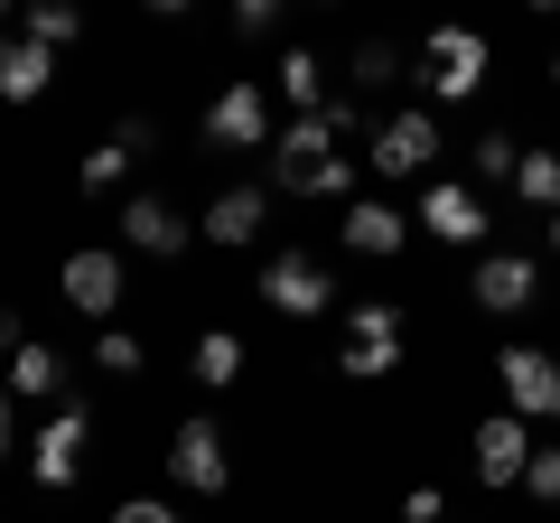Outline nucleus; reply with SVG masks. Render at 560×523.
I'll return each instance as SVG.
<instances>
[{
  "mask_svg": "<svg viewBox=\"0 0 560 523\" xmlns=\"http://www.w3.org/2000/svg\"><path fill=\"white\" fill-rule=\"evenodd\" d=\"M271 187H280V197H355V168L337 160L327 113L280 121V141H271Z\"/></svg>",
  "mask_w": 560,
  "mask_h": 523,
  "instance_id": "obj_1",
  "label": "nucleus"
},
{
  "mask_svg": "<svg viewBox=\"0 0 560 523\" xmlns=\"http://www.w3.org/2000/svg\"><path fill=\"white\" fill-rule=\"evenodd\" d=\"M486 75H495V47H486V28H458V20H440L430 38H420V84L440 103H467V94H486Z\"/></svg>",
  "mask_w": 560,
  "mask_h": 523,
  "instance_id": "obj_2",
  "label": "nucleus"
},
{
  "mask_svg": "<svg viewBox=\"0 0 560 523\" xmlns=\"http://www.w3.org/2000/svg\"><path fill=\"white\" fill-rule=\"evenodd\" d=\"M346 383L401 374V300H346Z\"/></svg>",
  "mask_w": 560,
  "mask_h": 523,
  "instance_id": "obj_3",
  "label": "nucleus"
},
{
  "mask_svg": "<svg viewBox=\"0 0 560 523\" xmlns=\"http://www.w3.org/2000/svg\"><path fill=\"white\" fill-rule=\"evenodd\" d=\"M261 300H271L280 318H327V309H337V271H327L308 243H280V253L261 262Z\"/></svg>",
  "mask_w": 560,
  "mask_h": 523,
  "instance_id": "obj_4",
  "label": "nucleus"
},
{
  "mask_svg": "<svg viewBox=\"0 0 560 523\" xmlns=\"http://www.w3.org/2000/svg\"><path fill=\"white\" fill-rule=\"evenodd\" d=\"M168 477H178L187 496H224V486H234V449H224V430L206 421V411H187V421L168 430Z\"/></svg>",
  "mask_w": 560,
  "mask_h": 523,
  "instance_id": "obj_5",
  "label": "nucleus"
},
{
  "mask_svg": "<svg viewBox=\"0 0 560 523\" xmlns=\"http://www.w3.org/2000/svg\"><path fill=\"white\" fill-rule=\"evenodd\" d=\"M364 160H374V178H393V187L401 178H430V168H440V121H430V113H383Z\"/></svg>",
  "mask_w": 560,
  "mask_h": 523,
  "instance_id": "obj_6",
  "label": "nucleus"
},
{
  "mask_svg": "<svg viewBox=\"0 0 560 523\" xmlns=\"http://www.w3.org/2000/svg\"><path fill=\"white\" fill-rule=\"evenodd\" d=\"M467 467H477V486H523V467H533V421H523V411H486V421L467 430Z\"/></svg>",
  "mask_w": 560,
  "mask_h": 523,
  "instance_id": "obj_7",
  "label": "nucleus"
},
{
  "mask_svg": "<svg viewBox=\"0 0 560 523\" xmlns=\"http://www.w3.org/2000/svg\"><path fill=\"white\" fill-rule=\"evenodd\" d=\"M187 243H197V224H187L178 206L160 197V187H131V197H121V253H150V262H178Z\"/></svg>",
  "mask_w": 560,
  "mask_h": 523,
  "instance_id": "obj_8",
  "label": "nucleus"
},
{
  "mask_svg": "<svg viewBox=\"0 0 560 523\" xmlns=\"http://www.w3.org/2000/svg\"><path fill=\"white\" fill-rule=\"evenodd\" d=\"M495 383H504V411H523V421H560V356H541V346H504Z\"/></svg>",
  "mask_w": 560,
  "mask_h": 523,
  "instance_id": "obj_9",
  "label": "nucleus"
},
{
  "mask_svg": "<svg viewBox=\"0 0 560 523\" xmlns=\"http://www.w3.org/2000/svg\"><path fill=\"white\" fill-rule=\"evenodd\" d=\"M271 94L261 84H224L215 103H206V150H271Z\"/></svg>",
  "mask_w": 560,
  "mask_h": 523,
  "instance_id": "obj_10",
  "label": "nucleus"
},
{
  "mask_svg": "<svg viewBox=\"0 0 560 523\" xmlns=\"http://www.w3.org/2000/svg\"><path fill=\"white\" fill-rule=\"evenodd\" d=\"M467 300H477L486 318H523V309L541 300V262L533 253H486L477 271H467Z\"/></svg>",
  "mask_w": 560,
  "mask_h": 523,
  "instance_id": "obj_11",
  "label": "nucleus"
},
{
  "mask_svg": "<svg viewBox=\"0 0 560 523\" xmlns=\"http://www.w3.org/2000/svg\"><path fill=\"white\" fill-rule=\"evenodd\" d=\"M84 430H94V411H84V403H57V411H47V430L28 440V477H38L47 496H57V486H75V467H84Z\"/></svg>",
  "mask_w": 560,
  "mask_h": 523,
  "instance_id": "obj_12",
  "label": "nucleus"
},
{
  "mask_svg": "<svg viewBox=\"0 0 560 523\" xmlns=\"http://www.w3.org/2000/svg\"><path fill=\"white\" fill-rule=\"evenodd\" d=\"M420 234H440V243H486L495 234V216H486V197L467 178H430V197H420Z\"/></svg>",
  "mask_w": 560,
  "mask_h": 523,
  "instance_id": "obj_13",
  "label": "nucleus"
},
{
  "mask_svg": "<svg viewBox=\"0 0 560 523\" xmlns=\"http://www.w3.org/2000/svg\"><path fill=\"white\" fill-rule=\"evenodd\" d=\"M57 290H66V309H84V318H113V309H121V253H113V243H84V253H66Z\"/></svg>",
  "mask_w": 560,
  "mask_h": 523,
  "instance_id": "obj_14",
  "label": "nucleus"
},
{
  "mask_svg": "<svg viewBox=\"0 0 560 523\" xmlns=\"http://www.w3.org/2000/svg\"><path fill=\"white\" fill-rule=\"evenodd\" d=\"M261 224H271V187H224V197L197 216V243L243 253V243H261Z\"/></svg>",
  "mask_w": 560,
  "mask_h": 523,
  "instance_id": "obj_15",
  "label": "nucleus"
},
{
  "mask_svg": "<svg viewBox=\"0 0 560 523\" xmlns=\"http://www.w3.org/2000/svg\"><path fill=\"white\" fill-rule=\"evenodd\" d=\"M346 253H364V262H401V243H411V216L401 206H383V197H346Z\"/></svg>",
  "mask_w": 560,
  "mask_h": 523,
  "instance_id": "obj_16",
  "label": "nucleus"
},
{
  "mask_svg": "<svg viewBox=\"0 0 560 523\" xmlns=\"http://www.w3.org/2000/svg\"><path fill=\"white\" fill-rule=\"evenodd\" d=\"M150 150H160V121H121V131H113V141H103V150H84V168H75V178H84V197H103V187H121V178H131V168L140 160H150Z\"/></svg>",
  "mask_w": 560,
  "mask_h": 523,
  "instance_id": "obj_17",
  "label": "nucleus"
},
{
  "mask_svg": "<svg viewBox=\"0 0 560 523\" xmlns=\"http://www.w3.org/2000/svg\"><path fill=\"white\" fill-rule=\"evenodd\" d=\"M57 84V47L38 38H0V103H38Z\"/></svg>",
  "mask_w": 560,
  "mask_h": 523,
  "instance_id": "obj_18",
  "label": "nucleus"
},
{
  "mask_svg": "<svg viewBox=\"0 0 560 523\" xmlns=\"http://www.w3.org/2000/svg\"><path fill=\"white\" fill-rule=\"evenodd\" d=\"M271 94L290 103V113H327V75H318V47H280V66H271Z\"/></svg>",
  "mask_w": 560,
  "mask_h": 523,
  "instance_id": "obj_19",
  "label": "nucleus"
},
{
  "mask_svg": "<svg viewBox=\"0 0 560 523\" xmlns=\"http://www.w3.org/2000/svg\"><path fill=\"white\" fill-rule=\"evenodd\" d=\"M0 374H10V393H20V403H57V383H66V364H57V346H38V337H28L20 356L0 364Z\"/></svg>",
  "mask_w": 560,
  "mask_h": 523,
  "instance_id": "obj_20",
  "label": "nucleus"
},
{
  "mask_svg": "<svg viewBox=\"0 0 560 523\" xmlns=\"http://www.w3.org/2000/svg\"><path fill=\"white\" fill-rule=\"evenodd\" d=\"M197 383H206V393H234V383H243V337H234V327H206V337H197Z\"/></svg>",
  "mask_w": 560,
  "mask_h": 523,
  "instance_id": "obj_21",
  "label": "nucleus"
},
{
  "mask_svg": "<svg viewBox=\"0 0 560 523\" xmlns=\"http://www.w3.org/2000/svg\"><path fill=\"white\" fill-rule=\"evenodd\" d=\"M20 38H38V47H75V38H84V10H75V0H28V10H20Z\"/></svg>",
  "mask_w": 560,
  "mask_h": 523,
  "instance_id": "obj_22",
  "label": "nucleus"
},
{
  "mask_svg": "<svg viewBox=\"0 0 560 523\" xmlns=\"http://www.w3.org/2000/svg\"><path fill=\"white\" fill-rule=\"evenodd\" d=\"M467 168H477L486 187H514V168H523V141H514V131H477V141H467Z\"/></svg>",
  "mask_w": 560,
  "mask_h": 523,
  "instance_id": "obj_23",
  "label": "nucleus"
},
{
  "mask_svg": "<svg viewBox=\"0 0 560 523\" xmlns=\"http://www.w3.org/2000/svg\"><path fill=\"white\" fill-rule=\"evenodd\" d=\"M514 197H523V206H541V216H560V150H523Z\"/></svg>",
  "mask_w": 560,
  "mask_h": 523,
  "instance_id": "obj_24",
  "label": "nucleus"
},
{
  "mask_svg": "<svg viewBox=\"0 0 560 523\" xmlns=\"http://www.w3.org/2000/svg\"><path fill=\"white\" fill-rule=\"evenodd\" d=\"M401 75H411V66H401L393 38H364V47H355V94H393Z\"/></svg>",
  "mask_w": 560,
  "mask_h": 523,
  "instance_id": "obj_25",
  "label": "nucleus"
},
{
  "mask_svg": "<svg viewBox=\"0 0 560 523\" xmlns=\"http://www.w3.org/2000/svg\"><path fill=\"white\" fill-rule=\"evenodd\" d=\"M94 364H103V374H140V337H131V327H103V337H94Z\"/></svg>",
  "mask_w": 560,
  "mask_h": 523,
  "instance_id": "obj_26",
  "label": "nucleus"
},
{
  "mask_svg": "<svg viewBox=\"0 0 560 523\" xmlns=\"http://www.w3.org/2000/svg\"><path fill=\"white\" fill-rule=\"evenodd\" d=\"M523 496H533V504H560V449H533V467H523Z\"/></svg>",
  "mask_w": 560,
  "mask_h": 523,
  "instance_id": "obj_27",
  "label": "nucleus"
},
{
  "mask_svg": "<svg viewBox=\"0 0 560 523\" xmlns=\"http://www.w3.org/2000/svg\"><path fill=\"white\" fill-rule=\"evenodd\" d=\"M290 0H234V38H271Z\"/></svg>",
  "mask_w": 560,
  "mask_h": 523,
  "instance_id": "obj_28",
  "label": "nucleus"
},
{
  "mask_svg": "<svg viewBox=\"0 0 560 523\" xmlns=\"http://www.w3.org/2000/svg\"><path fill=\"white\" fill-rule=\"evenodd\" d=\"M113 523H187V514H178L168 496H121V504H113Z\"/></svg>",
  "mask_w": 560,
  "mask_h": 523,
  "instance_id": "obj_29",
  "label": "nucleus"
},
{
  "mask_svg": "<svg viewBox=\"0 0 560 523\" xmlns=\"http://www.w3.org/2000/svg\"><path fill=\"white\" fill-rule=\"evenodd\" d=\"M401 523H448V496L440 486H411V496H401Z\"/></svg>",
  "mask_w": 560,
  "mask_h": 523,
  "instance_id": "obj_30",
  "label": "nucleus"
},
{
  "mask_svg": "<svg viewBox=\"0 0 560 523\" xmlns=\"http://www.w3.org/2000/svg\"><path fill=\"white\" fill-rule=\"evenodd\" d=\"M327 131H337V141L364 131V94H327Z\"/></svg>",
  "mask_w": 560,
  "mask_h": 523,
  "instance_id": "obj_31",
  "label": "nucleus"
},
{
  "mask_svg": "<svg viewBox=\"0 0 560 523\" xmlns=\"http://www.w3.org/2000/svg\"><path fill=\"white\" fill-rule=\"evenodd\" d=\"M10 411H20V393H10V374H0V458H10V440H20V421H10Z\"/></svg>",
  "mask_w": 560,
  "mask_h": 523,
  "instance_id": "obj_32",
  "label": "nucleus"
},
{
  "mask_svg": "<svg viewBox=\"0 0 560 523\" xmlns=\"http://www.w3.org/2000/svg\"><path fill=\"white\" fill-rule=\"evenodd\" d=\"M140 10H150V20H178V10H187V0H140Z\"/></svg>",
  "mask_w": 560,
  "mask_h": 523,
  "instance_id": "obj_33",
  "label": "nucleus"
},
{
  "mask_svg": "<svg viewBox=\"0 0 560 523\" xmlns=\"http://www.w3.org/2000/svg\"><path fill=\"white\" fill-rule=\"evenodd\" d=\"M523 10H533V20H560V0H523Z\"/></svg>",
  "mask_w": 560,
  "mask_h": 523,
  "instance_id": "obj_34",
  "label": "nucleus"
},
{
  "mask_svg": "<svg viewBox=\"0 0 560 523\" xmlns=\"http://www.w3.org/2000/svg\"><path fill=\"white\" fill-rule=\"evenodd\" d=\"M541 243H551V253H560V216H541Z\"/></svg>",
  "mask_w": 560,
  "mask_h": 523,
  "instance_id": "obj_35",
  "label": "nucleus"
},
{
  "mask_svg": "<svg viewBox=\"0 0 560 523\" xmlns=\"http://www.w3.org/2000/svg\"><path fill=\"white\" fill-rule=\"evenodd\" d=\"M10 10H28V0H0V20H10Z\"/></svg>",
  "mask_w": 560,
  "mask_h": 523,
  "instance_id": "obj_36",
  "label": "nucleus"
},
{
  "mask_svg": "<svg viewBox=\"0 0 560 523\" xmlns=\"http://www.w3.org/2000/svg\"><path fill=\"white\" fill-rule=\"evenodd\" d=\"M551 84H560V47H551Z\"/></svg>",
  "mask_w": 560,
  "mask_h": 523,
  "instance_id": "obj_37",
  "label": "nucleus"
},
{
  "mask_svg": "<svg viewBox=\"0 0 560 523\" xmlns=\"http://www.w3.org/2000/svg\"><path fill=\"white\" fill-rule=\"evenodd\" d=\"M318 10H337V0H318Z\"/></svg>",
  "mask_w": 560,
  "mask_h": 523,
  "instance_id": "obj_38",
  "label": "nucleus"
}]
</instances>
